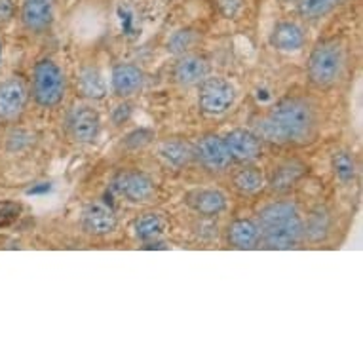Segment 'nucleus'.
Segmentation results:
<instances>
[{"instance_id": "1", "label": "nucleus", "mask_w": 363, "mask_h": 363, "mask_svg": "<svg viewBox=\"0 0 363 363\" xmlns=\"http://www.w3.org/2000/svg\"><path fill=\"white\" fill-rule=\"evenodd\" d=\"M320 128L322 118L314 99L293 94L281 97L261 118H257L253 131L267 143L303 147L314 141Z\"/></svg>"}, {"instance_id": "2", "label": "nucleus", "mask_w": 363, "mask_h": 363, "mask_svg": "<svg viewBox=\"0 0 363 363\" xmlns=\"http://www.w3.org/2000/svg\"><path fill=\"white\" fill-rule=\"evenodd\" d=\"M257 225L267 250H295L303 242V217L293 202L267 203L257 213Z\"/></svg>"}, {"instance_id": "3", "label": "nucleus", "mask_w": 363, "mask_h": 363, "mask_svg": "<svg viewBox=\"0 0 363 363\" xmlns=\"http://www.w3.org/2000/svg\"><path fill=\"white\" fill-rule=\"evenodd\" d=\"M346 67V48L337 38H325L315 44L306 63V78L318 89H328L342 78Z\"/></svg>"}, {"instance_id": "4", "label": "nucleus", "mask_w": 363, "mask_h": 363, "mask_svg": "<svg viewBox=\"0 0 363 363\" xmlns=\"http://www.w3.org/2000/svg\"><path fill=\"white\" fill-rule=\"evenodd\" d=\"M65 91L67 78L63 69L50 57L36 61L29 89V96H33L36 105L42 108L60 107L65 99Z\"/></svg>"}, {"instance_id": "5", "label": "nucleus", "mask_w": 363, "mask_h": 363, "mask_svg": "<svg viewBox=\"0 0 363 363\" xmlns=\"http://www.w3.org/2000/svg\"><path fill=\"white\" fill-rule=\"evenodd\" d=\"M198 108L206 116H223L236 101V88L223 77H208L198 84Z\"/></svg>"}, {"instance_id": "6", "label": "nucleus", "mask_w": 363, "mask_h": 363, "mask_svg": "<svg viewBox=\"0 0 363 363\" xmlns=\"http://www.w3.org/2000/svg\"><path fill=\"white\" fill-rule=\"evenodd\" d=\"M113 189L130 203H149L156 198V183L139 169H125L113 179Z\"/></svg>"}, {"instance_id": "7", "label": "nucleus", "mask_w": 363, "mask_h": 363, "mask_svg": "<svg viewBox=\"0 0 363 363\" xmlns=\"http://www.w3.org/2000/svg\"><path fill=\"white\" fill-rule=\"evenodd\" d=\"M65 125L74 143H94L101 133V116L91 105L78 103L67 114Z\"/></svg>"}, {"instance_id": "8", "label": "nucleus", "mask_w": 363, "mask_h": 363, "mask_svg": "<svg viewBox=\"0 0 363 363\" xmlns=\"http://www.w3.org/2000/svg\"><path fill=\"white\" fill-rule=\"evenodd\" d=\"M192 150H194L192 158H196L198 164L208 173L219 175V173H225L228 167L233 166V158L228 155L225 139L220 135L206 133V135L198 139V143L192 147Z\"/></svg>"}, {"instance_id": "9", "label": "nucleus", "mask_w": 363, "mask_h": 363, "mask_svg": "<svg viewBox=\"0 0 363 363\" xmlns=\"http://www.w3.org/2000/svg\"><path fill=\"white\" fill-rule=\"evenodd\" d=\"M55 19V0H23L19 8V21L30 35H44L52 29Z\"/></svg>"}, {"instance_id": "10", "label": "nucleus", "mask_w": 363, "mask_h": 363, "mask_svg": "<svg viewBox=\"0 0 363 363\" xmlns=\"http://www.w3.org/2000/svg\"><path fill=\"white\" fill-rule=\"evenodd\" d=\"M223 139L233 162L253 164L262 156V139L253 130L236 128L228 131Z\"/></svg>"}, {"instance_id": "11", "label": "nucleus", "mask_w": 363, "mask_h": 363, "mask_svg": "<svg viewBox=\"0 0 363 363\" xmlns=\"http://www.w3.org/2000/svg\"><path fill=\"white\" fill-rule=\"evenodd\" d=\"M209 72H211V65L208 57L196 52H189V54L179 55L177 61L173 63L172 80L181 88H191V86H198L203 78H208Z\"/></svg>"}, {"instance_id": "12", "label": "nucleus", "mask_w": 363, "mask_h": 363, "mask_svg": "<svg viewBox=\"0 0 363 363\" xmlns=\"http://www.w3.org/2000/svg\"><path fill=\"white\" fill-rule=\"evenodd\" d=\"M29 101V88L21 77L0 82V120H13L23 113Z\"/></svg>"}, {"instance_id": "13", "label": "nucleus", "mask_w": 363, "mask_h": 363, "mask_svg": "<svg viewBox=\"0 0 363 363\" xmlns=\"http://www.w3.org/2000/svg\"><path fill=\"white\" fill-rule=\"evenodd\" d=\"M145 86L143 69L135 63H116L111 71V89L120 99L139 94Z\"/></svg>"}, {"instance_id": "14", "label": "nucleus", "mask_w": 363, "mask_h": 363, "mask_svg": "<svg viewBox=\"0 0 363 363\" xmlns=\"http://www.w3.org/2000/svg\"><path fill=\"white\" fill-rule=\"evenodd\" d=\"M118 226V217L101 202L88 203L82 211V228L89 236H108Z\"/></svg>"}, {"instance_id": "15", "label": "nucleus", "mask_w": 363, "mask_h": 363, "mask_svg": "<svg viewBox=\"0 0 363 363\" xmlns=\"http://www.w3.org/2000/svg\"><path fill=\"white\" fill-rule=\"evenodd\" d=\"M270 46L284 54H297L306 44V33L295 21H280L270 33Z\"/></svg>"}, {"instance_id": "16", "label": "nucleus", "mask_w": 363, "mask_h": 363, "mask_svg": "<svg viewBox=\"0 0 363 363\" xmlns=\"http://www.w3.org/2000/svg\"><path fill=\"white\" fill-rule=\"evenodd\" d=\"M186 206L200 217H217L226 209V196L217 189H196L186 194Z\"/></svg>"}, {"instance_id": "17", "label": "nucleus", "mask_w": 363, "mask_h": 363, "mask_svg": "<svg viewBox=\"0 0 363 363\" xmlns=\"http://www.w3.org/2000/svg\"><path fill=\"white\" fill-rule=\"evenodd\" d=\"M226 240L234 250H255L261 244V230L257 220L236 219L228 225Z\"/></svg>"}, {"instance_id": "18", "label": "nucleus", "mask_w": 363, "mask_h": 363, "mask_svg": "<svg viewBox=\"0 0 363 363\" xmlns=\"http://www.w3.org/2000/svg\"><path fill=\"white\" fill-rule=\"evenodd\" d=\"M333 228V217L328 208L318 206L306 215V220H303V240L310 244H322L329 238Z\"/></svg>"}, {"instance_id": "19", "label": "nucleus", "mask_w": 363, "mask_h": 363, "mask_svg": "<svg viewBox=\"0 0 363 363\" xmlns=\"http://www.w3.org/2000/svg\"><path fill=\"white\" fill-rule=\"evenodd\" d=\"M78 91L82 94L86 99H91V101H101L107 97V80L103 77L101 69L94 63L89 65H84L80 71H78Z\"/></svg>"}, {"instance_id": "20", "label": "nucleus", "mask_w": 363, "mask_h": 363, "mask_svg": "<svg viewBox=\"0 0 363 363\" xmlns=\"http://www.w3.org/2000/svg\"><path fill=\"white\" fill-rule=\"evenodd\" d=\"M158 156L166 166L181 169V167L189 166V162L194 156V150H192V145L183 141V139H164L158 145Z\"/></svg>"}, {"instance_id": "21", "label": "nucleus", "mask_w": 363, "mask_h": 363, "mask_svg": "<svg viewBox=\"0 0 363 363\" xmlns=\"http://www.w3.org/2000/svg\"><path fill=\"white\" fill-rule=\"evenodd\" d=\"M264 185H267V179H264L262 172L251 164H242V167L233 173L234 191L244 194V196L259 194L264 189Z\"/></svg>"}, {"instance_id": "22", "label": "nucleus", "mask_w": 363, "mask_h": 363, "mask_svg": "<svg viewBox=\"0 0 363 363\" xmlns=\"http://www.w3.org/2000/svg\"><path fill=\"white\" fill-rule=\"evenodd\" d=\"M306 173V166L301 164V162H286L281 164L278 169L274 172L272 179H270V191L274 192H286L289 189L297 185L298 181L303 179V175Z\"/></svg>"}, {"instance_id": "23", "label": "nucleus", "mask_w": 363, "mask_h": 363, "mask_svg": "<svg viewBox=\"0 0 363 363\" xmlns=\"http://www.w3.org/2000/svg\"><path fill=\"white\" fill-rule=\"evenodd\" d=\"M298 16L306 21H322L339 10L346 0H295Z\"/></svg>"}, {"instance_id": "24", "label": "nucleus", "mask_w": 363, "mask_h": 363, "mask_svg": "<svg viewBox=\"0 0 363 363\" xmlns=\"http://www.w3.org/2000/svg\"><path fill=\"white\" fill-rule=\"evenodd\" d=\"M166 230V219L160 213H143L133 220V234L141 242H156Z\"/></svg>"}, {"instance_id": "25", "label": "nucleus", "mask_w": 363, "mask_h": 363, "mask_svg": "<svg viewBox=\"0 0 363 363\" xmlns=\"http://www.w3.org/2000/svg\"><path fill=\"white\" fill-rule=\"evenodd\" d=\"M331 169H333L335 179L342 185H352L357 177L356 158L350 150H337L331 156Z\"/></svg>"}, {"instance_id": "26", "label": "nucleus", "mask_w": 363, "mask_h": 363, "mask_svg": "<svg viewBox=\"0 0 363 363\" xmlns=\"http://www.w3.org/2000/svg\"><path fill=\"white\" fill-rule=\"evenodd\" d=\"M198 44H200V33L186 27V29L175 30V33L167 38L166 50H167V54L179 57V55L192 52V50L196 48Z\"/></svg>"}, {"instance_id": "27", "label": "nucleus", "mask_w": 363, "mask_h": 363, "mask_svg": "<svg viewBox=\"0 0 363 363\" xmlns=\"http://www.w3.org/2000/svg\"><path fill=\"white\" fill-rule=\"evenodd\" d=\"M152 139H155V131L147 130V128H139V130L131 131L130 135L125 138L124 145L128 147V149H143V147H147L149 143H152Z\"/></svg>"}, {"instance_id": "28", "label": "nucleus", "mask_w": 363, "mask_h": 363, "mask_svg": "<svg viewBox=\"0 0 363 363\" xmlns=\"http://www.w3.org/2000/svg\"><path fill=\"white\" fill-rule=\"evenodd\" d=\"M30 143H33V133H29V131L12 130L8 133L6 147L8 150H12V152H19V150L27 149Z\"/></svg>"}, {"instance_id": "29", "label": "nucleus", "mask_w": 363, "mask_h": 363, "mask_svg": "<svg viewBox=\"0 0 363 363\" xmlns=\"http://www.w3.org/2000/svg\"><path fill=\"white\" fill-rule=\"evenodd\" d=\"M18 6H16V0H0V27L8 25L16 18Z\"/></svg>"}, {"instance_id": "30", "label": "nucleus", "mask_w": 363, "mask_h": 363, "mask_svg": "<svg viewBox=\"0 0 363 363\" xmlns=\"http://www.w3.org/2000/svg\"><path fill=\"white\" fill-rule=\"evenodd\" d=\"M131 113H133V108H131L130 103H128V101L120 103L118 107L113 111V116H111V118H113V124L114 125L125 124V122L131 118Z\"/></svg>"}, {"instance_id": "31", "label": "nucleus", "mask_w": 363, "mask_h": 363, "mask_svg": "<svg viewBox=\"0 0 363 363\" xmlns=\"http://www.w3.org/2000/svg\"><path fill=\"white\" fill-rule=\"evenodd\" d=\"M240 2H242V0H220V8H223V12L230 18V16H234V13L240 10Z\"/></svg>"}, {"instance_id": "32", "label": "nucleus", "mask_w": 363, "mask_h": 363, "mask_svg": "<svg viewBox=\"0 0 363 363\" xmlns=\"http://www.w3.org/2000/svg\"><path fill=\"white\" fill-rule=\"evenodd\" d=\"M2 50H4V44H2V40H0V61H2Z\"/></svg>"}, {"instance_id": "33", "label": "nucleus", "mask_w": 363, "mask_h": 363, "mask_svg": "<svg viewBox=\"0 0 363 363\" xmlns=\"http://www.w3.org/2000/svg\"><path fill=\"white\" fill-rule=\"evenodd\" d=\"M284 2H295V0H284Z\"/></svg>"}]
</instances>
